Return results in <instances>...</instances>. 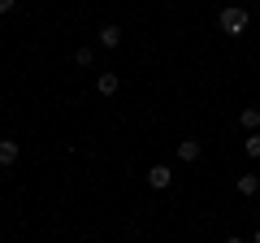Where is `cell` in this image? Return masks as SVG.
I'll list each match as a JSON object with an SVG mask.
<instances>
[{
  "label": "cell",
  "mask_w": 260,
  "mask_h": 243,
  "mask_svg": "<svg viewBox=\"0 0 260 243\" xmlns=\"http://www.w3.org/2000/svg\"><path fill=\"white\" fill-rule=\"evenodd\" d=\"M247 26H251V13L243 9V5H225V9L217 13V31H221V35H243Z\"/></svg>",
  "instance_id": "cell-1"
},
{
  "label": "cell",
  "mask_w": 260,
  "mask_h": 243,
  "mask_svg": "<svg viewBox=\"0 0 260 243\" xmlns=\"http://www.w3.org/2000/svg\"><path fill=\"white\" fill-rule=\"evenodd\" d=\"M169 183H174V169H169V165H152L148 169V187L152 191H165Z\"/></svg>",
  "instance_id": "cell-2"
},
{
  "label": "cell",
  "mask_w": 260,
  "mask_h": 243,
  "mask_svg": "<svg viewBox=\"0 0 260 243\" xmlns=\"http://www.w3.org/2000/svg\"><path fill=\"white\" fill-rule=\"evenodd\" d=\"M200 152H204V143H200V139H182V143H178V161H182V165H195Z\"/></svg>",
  "instance_id": "cell-3"
},
{
  "label": "cell",
  "mask_w": 260,
  "mask_h": 243,
  "mask_svg": "<svg viewBox=\"0 0 260 243\" xmlns=\"http://www.w3.org/2000/svg\"><path fill=\"white\" fill-rule=\"evenodd\" d=\"M95 44H100V48H117L121 44V26H113V22L100 26V31H95Z\"/></svg>",
  "instance_id": "cell-4"
},
{
  "label": "cell",
  "mask_w": 260,
  "mask_h": 243,
  "mask_svg": "<svg viewBox=\"0 0 260 243\" xmlns=\"http://www.w3.org/2000/svg\"><path fill=\"white\" fill-rule=\"evenodd\" d=\"M234 191H239V196H247V200H256V196H260V178H256V174H243L239 183H234Z\"/></svg>",
  "instance_id": "cell-5"
},
{
  "label": "cell",
  "mask_w": 260,
  "mask_h": 243,
  "mask_svg": "<svg viewBox=\"0 0 260 243\" xmlns=\"http://www.w3.org/2000/svg\"><path fill=\"white\" fill-rule=\"evenodd\" d=\"M18 157H22L18 139H0V165H18Z\"/></svg>",
  "instance_id": "cell-6"
},
{
  "label": "cell",
  "mask_w": 260,
  "mask_h": 243,
  "mask_svg": "<svg viewBox=\"0 0 260 243\" xmlns=\"http://www.w3.org/2000/svg\"><path fill=\"white\" fill-rule=\"evenodd\" d=\"M117 87H121V78H117V74H109V70L95 78V92H100V96H117Z\"/></svg>",
  "instance_id": "cell-7"
},
{
  "label": "cell",
  "mask_w": 260,
  "mask_h": 243,
  "mask_svg": "<svg viewBox=\"0 0 260 243\" xmlns=\"http://www.w3.org/2000/svg\"><path fill=\"white\" fill-rule=\"evenodd\" d=\"M239 122L247 126V135H251V131H260V109H256V104H247V109L239 113Z\"/></svg>",
  "instance_id": "cell-8"
},
{
  "label": "cell",
  "mask_w": 260,
  "mask_h": 243,
  "mask_svg": "<svg viewBox=\"0 0 260 243\" xmlns=\"http://www.w3.org/2000/svg\"><path fill=\"white\" fill-rule=\"evenodd\" d=\"M243 152H247V157H251V161H256V157H260V131H251V135H247V139H243Z\"/></svg>",
  "instance_id": "cell-9"
},
{
  "label": "cell",
  "mask_w": 260,
  "mask_h": 243,
  "mask_svg": "<svg viewBox=\"0 0 260 243\" xmlns=\"http://www.w3.org/2000/svg\"><path fill=\"white\" fill-rule=\"evenodd\" d=\"M74 61H78V66H91V61H95V48H74Z\"/></svg>",
  "instance_id": "cell-10"
},
{
  "label": "cell",
  "mask_w": 260,
  "mask_h": 243,
  "mask_svg": "<svg viewBox=\"0 0 260 243\" xmlns=\"http://www.w3.org/2000/svg\"><path fill=\"white\" fill-rule=\"evenodd\" d=\"M13 5H18V0H0V13H13Z\"/></svg>",
  "instance_id": "cell-11"
},
{
  "label": "cell",
  "mask_w": 260,
  "mask_h": 243,
  "mask_svg": "<svg viewBox=\"0 0 260 243\" xmlns=\"http://www.w3.org/2000/svg\"><path fill=\"white\" fill-rule=\"evenodd\" d=\"M225 243H247V239H239V234H230V239H225Z\"/></svg>",
  "instance_id": "cell-12"
},
{
  "label": "cell",
  "mask_w": 260,
  "mask_h": 243,
  "mask_svg": "<svg viewBox=\"0 0 260 243\" xmlns=\"http://www.w3.org/2000/svg\"><path fill=\"white\" fill-rule=\"evenodd\" d=\"M251 243H260V226H256V234H251Z\"/></svg>",
  "instance_id": "cell-13"
}]
</instances>
